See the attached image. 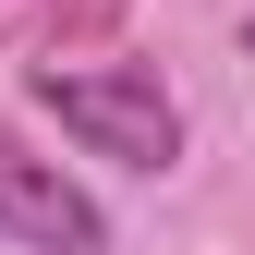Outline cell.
Wrapping results in <instances>:
<instances>
[{"mask_svg":"<svg viewBox=\"0 0 255 255\" xmlns=\"http://www.w3.org/2000/svg\"><path fill=\"white\" fill-rule=\"evenodd\" d=\"M0 231L37 243V255H110V207L85 195L61 158H24L12 134H0Z\"/></svg>","mask_w":255,"mask_h":255,"instance_id":"2","label":"cell"},{"mask_svg":"<svg viewBox=\"0 0 255 255\" xmlns=\"http://www.w3.org/2000/svg\"><path fill=\"white\" fill-rule=\"evenodd\" d=\"M243 49H255V24H243Z\"/></svg>","mask_w":255,"mask_h":255,"instance_id":"3","label":"cell"},{"mask_svg":"<svg viewBox=\"0 0 255 255\" xmlns=\"http://www.w3.org/2000/svg\"><path fill=\"white\" fill-rule=\"evenodd\" d=\"M37 110L73 134L85 158H122V170H182V98L146 73V61H98V73H37Z\"/></svg>","mask_w":255,"mask_h":255,"instance_id":"1","label":"cell"}]
</instances>
